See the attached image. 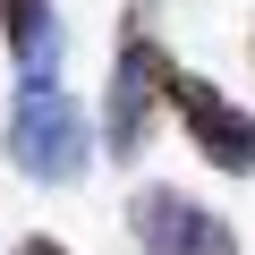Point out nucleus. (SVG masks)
<instances>
[{
	"mask_svg": "<svg viewBox=\"0 0 255 255\" xmlns=\"http://www.w3.org/2000/svg\"><path fill=\"white\" fill-rule=\"evenodd\" d=\"M128 230H136L145 255H238V230L179 187H136L128 196Z\"/></svg>",
	"mask_w": 255,
	"mask_h": 255,
	"instance_id": "nucleus-4",
	"label": "nucleus"
},
{
	"mask_svg": "<svg viewBox=\"0 0 255 255\" xmlns=\"http://www.w3.org/2000/svg\"><path fill=\"white\" fill-rule=\"evenodd\" d=\"M9 162L34 187H77L94 170V119L60 77H26L9 102Z\"/></svg>",
	"mask_w": 255,
	"mask_h": 255,
	"instance_id": "nucleus-1",
	"label": "nucleus"
},
{
	"mask_svg": "<svg viewBox=\"0 0 255 255\" xmlns=\"http://www.w3.org/2000/svg\"><path fill=\"white\" fill-rule=\"evenodd\" d=\"M9 255H68V247H60V238H17Z\"/></svg>",
	"mask_w": 255,
	"mask_h": 255,
	"instance_id": "nucleus-6",
	"label": "nucleus"
},
{
	"mask_svg": "<svg viewBox=\"0 0 255 255\" xmlns=\"http://www.w3.org/2000/svg\"><path fill=\"white\" fill-rule=\"evenodd\" d=\"M0 43H9L17 77H51L68 34H60V9H51V0H0Z\"/></svg>",
	"mask_w": 255,
	"mask_h": 255,
	"instance_id": "nucleus-5",
	"label": "nucleus"
},
{
	"mask_svg": "<svg viewBox=\"0 0 255 255\" xmlns=\"http://www.w3.org/2000/svg\"><path fill=\"white\" fill-rule=\"evenodd\" d=\"M162 77H170V51L153 43L145 0H136V17H128V34H119V60H111V94H102V128H94V145H111L119 162H136V153L153 145Z\"/></svg>",
	"mask_w": 255,
	"mask_h": 255,
	"instance_id": "nucleus-2",
	"label": "nucleus"
},
{
	"mask_svg": "<svg viewBox=\"0 0 255 255\" xmlns=\"http://www.w3.org/2000/svg\"><path fill=\"white\" fill-rule=\"evenodd\" d=\"M162 102L179 111L187 145H196L221 179H255V111H247V102H230L213 77H187L179 60H170V77H162Z\"/></svg>",
	"mask_w": 255,
	"mask_h": 255,
	"instance_id": "nucleus-3",
	"label": "nucleus"
}]
</instances>
